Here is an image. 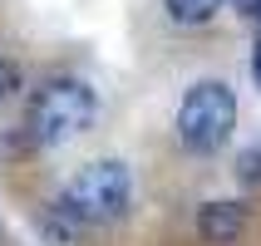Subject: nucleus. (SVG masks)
<instances>
[{
    "instance_id": "f257e3e1",
    "label": "nucleus",
    "mask_w": 261,
    "mask_h": 246,
    "mask_svg": "<svg viewBox=\"0 0 261 246\" xmlns=\"http://www.w3.org/2000/svg\"><path fill=\"white\" fill-rule=\"evenodd\" d=\"M94 114H99V99L84 79H49L44 89H35L30 114H25L30 143H40V148L69 143L94 123Z\"/></svg>"
},
{
    "instance_id": "f03ea898",
    "label": "nucleus",
    "mask_w": 261,
    "mask_h": 246,
    "mask_svg": "<svg viewBox=\"0 0 261 246\" xmlns=\"http://www.w3.org/2000/svg\"><path fill=\"white\" fill-rule=\"evenodd\" d=\"M133 202V173L114 158H99L79 168V173L64 182L59 192V212L74 222H89V227H103V222H118Z\"/></svg>"
},
{
    "instance_id": "7ed1b4c3",
    "label": "nucleus",
    "mask_w": 261,
    "mask_h": 246,
    "mask_svg": "<svg viewBox=\"0 0 261 246\" xmlns=\"http://www.w3.org/2000/svg\"><path fill=\"white\" fill-rule=\"evenodd\" d=\"M237 128V94L222 79L192 84L177 103V138L188 153H217Z\"/></svg>"
},
{
    "instance_id": "20e7f679",
    "label": "nucleus",
    "mask_w": 261,
    "mask_h": 246,
    "mask_svg": "<svg viewBox=\"0 0 261 246\" xmlns=\"http://www.w3.org/2000/svg\"><path fill=\"white\" fill-rule=\"evenodd\" d=\"M242 227H247V207H242V202H207L202 212H197V232H202L212 246L237 241Z\"/></svg>"
},
{
    "instance_id": "39448f33",
    "label": "nucleus",
    "mask_w": 261,
    "mask_h": 246,
    "mask_svg": "<svg viewBox=\"0 0 261 246\" xmlns=\"http://www.w3.org/2000/svg\"><path fill=\"white\" fill-rule=\"evenodd\" d=\"M163 5H168V15L177 25H207L222 10V0H163Z\"/></svg>"
},
{
    "instance_id": "423d86ee",
    "label": "nucleus",
    "mask_w": 261,
    "mask_h": 246,
    "mask_svg": "<svg viewBox=\"0 0 261 246\" xmlns=\"http://www.w3.org/2000/svg\"><path fill=\"white\" fill-rule=\"evenodd\" d=\"M237 177H242V182H261V148H247V153L237 158Z\"/></svg>"
},
{
    "instance_id": "0eeeda50",
    "label": "nucleus",
    "mask_w": 261,
    "mask_h": 246,
    "mask_svg": "<svg viewBox=\"0 0 261 246\" xmlns=\"http://www.w3.org/2000/svg\"><path fill=\"white\" fill-rule=\"evenodd\" d=\"M15 89H20V69H15L10 59H0V99H10Z\"/></svg>"
},
{
    "instance_id": "6e6552de",
    "label": "nucleus",
    "mask_w": 261,
    "mask_h": 246,
    "mask_svg": "<svg viewBox=\"0 0 261 246\" xmlns=\"http://www.w3.org/2000/svg\"><path fill=\"white\" fill-rule=\"evenodd\" d=\"M251 74H256V84H261V40H256V49H251Z\"/></svg>"
},
{
    "instance_id": "1a4fd4ad",
    "label": "nucleus",
    "mask_w": 261,
    "mask_h": 246,
    "mask_svg": "<svg viewBox=\"0 0 261 246\" xmlns=\"http://www.w3.org/2000/svg\"><path fill=\"white\" fill-rule=\"evenodd\" d=\"M237 5H242V10H256V0H237Z\"/></svg>"
},
{
    "instance_id": "9d476101",
    "label": "nucleus",
    "mask_w": 261,
    "mask_h": 246,
    "mask_svg": "<svg viewBox=\"0 0 261 246\" xmlns=\"http://www.w3.org/2000/svg\"><path fill=\"white\" fill-rule=\"evenodd\" d=\"M251 15H256V20H261V0H256V10H251Z\"/></svg>"
}]
</instances>
